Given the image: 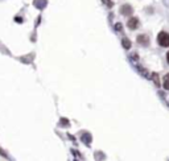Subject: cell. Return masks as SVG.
Here are the masks:
<instances>
[{
	"instance_id": "cell-1",
	"label": "cell",
	"mask_w": 169,
	"mask_h": 161,
	"mask_svg": "<svg viewBox=\"0 0 169 161\" xmlns=\"http://www.w3.org/2000/svg\"><path fill=\"white\" fill-rule=\"evenodd\" d=\"M157 42L160 46L163 48H168L169 46V33L165 31H161L157 34Z\"/></svg>"
},
{
	"instance_id": "cell-2",
	"label": "cell",
	"mask_w": 169,
	"mask_h": 161,
	"mask_svg": "<svg viewBox=\"0 0 169 161\" xmlns=\"http://www.w3.org/2000/svg\"><path fill=\"white\" fill-rule=\"evenodd\" d=\"M136 40H138L139 45H141V46H144V48L149 45V36L148 34H139Z\"/></svg>"
},
{
	"instance_id": "cell-3",
	"label": "cell",
	"mask_w": 169,
	"mask_h": 161,
	"mask_svg": "<svg viewBox=\"0 0 169 161\" xmlns=\"http://www.w3.org/2000/svg\"><path fill=\"white\" fill-rule=\"evenodd\" d=\"M139 25H140V21H139L138 17H131V19L128 20V23H127V27H128L129 29H138Z\"/></svg>"
},
{
	"instance_id": "cell-4",
	"label": "cell",
	"mask_w": 169,
	"mask_h": 161,
	"mask_svg": "<svg viewBox=\"0 0 169 161\" xmlns=\"http://www.w3.org/2000/svg\"><path fill=\"white\" fill-rule=\"evenodd\" d=\"M132 12H134V10H132V7L129 4H124V5L120 7V13L123 16H131Z\"/></svg>"
},
{
	"instance_id": "cell-5",
	"label": "cell",
	"mask_w": 169,
	"mask_h": 161,
	"mask_svg": "<svg viewBox=\"0 0 169 161\" xmlns=\"http://www.w3.org/2000/svg\"><path fill=\"white\" fill-rule=\"evenodd\" d=\"M82 141L84 143V144H87V145H90V143H91V135L89 132L83 133L82 135Z\"/></svg>"
},
{
	"instance_id": "cell-6",
	"label": "cell",
	"mask_w": 169,
	"mask_h": 161,
	"mask_svg": "<svg viewBox=\"0 0 169 161\" xmlns=\"http://www.w3.org/2000/svg\"><path fill=\"white\" fill-rule=\"evenodd\" d=\"M35 5L37 7L38 10H42L46 5V0H35Z\"/></svg>"
},
{
	"instance_id": "cell-7",
	"label": "cell",
	"mask_w": 169,
	"mask_h": 161,
	"mask_svg": "<svg viewBox=\"0 0 169 161\" xmlns=\"http://www.w3.org/2000/svg\"><path fill=\"white\" fill-rule=\"evenodd\" d=\"M163 86H164V89H165V90H169V73L164 75V78H163Z\"/></svg>"
},
{
	"instance_id": "cell-8",
	"label": "cell",
	"mask_w": 169,
	"mask_h": 161,
	"mask_svg": "<svg viewBox=\"0 0 169 161\" xmlns=\"http://www.w3.org/2000/svg\"><path fill=\"white\" fill-rule=\"evenodd\" d=\"M122 45H123V48H124V49L128 50L129 48H131V41H129L127 37H124V38L122 40Z\"/></svg>"
},
{
	"instance_id": "cell-9",
	"label": "cell",
	"mask_w": 169,
	"mask_h": 161,
	"mask_svg": "<svg viewBox=\"0 0 169 161\" xmlns=\"http://www.w3.org/2000/svg\"><path fill=\"white\" fill-rule=\"evenodd\" d=\"M115 31H116V32H122V31H123V25L120 24V23L115 24Z\"/></svg>"
},
{
	"instance_id": "cell-10",
	"label": "cell",
	"mask_w": 169,
	"mask_h": 161,
	"mask_svg": "<svg viewBox=\"0 0 169 161\" xmlns=\"http://www.w3.org/2000/svg\"><path fill=\"white\" fill-rule=\"evenodd\" d=\"M61 126H63V127H69V121H67V119H61Z\"/></svg>"
},
{
	"instance_id": "cell-11",
	"label": "cell",
	"mask_w": 169,
	"mask_h": 161,
	"mask_svg": "<svg viewBox=\"0 0 169 161\" xmlns=\"http://www.w3.org/2000/svg\"><path fill=\"white\" fill-rule=\"evenodd\" d=\"M102 1H103V3H106L108 7H112V1H110V0H102Z\"/></svg>"
},
{
	"instance_id": "cell-12",
	"label": "cell",
	"mask_w": 169,
	"mask_h": 161,
	"mask_svg": "<svg viewBox=\"0 0 169 161\" xmlns=\"http://www.w3.org/2000/svg\"><path fill=\"white\" fill-rule=\"evenodd\" d=\"M97 156H98V160H102V158H104V156L103 155H102V153H100V152H98V153H97Z\"/></svg>"
},
{
	"instance_id": "cell-13",
	"label": "cell",
	"mask_w": 169,
	"mask_h": 161,
	"mask_svg": "<svg viewBox=\"0 0 169 161\" xmlns=\"http://www.w3.org/2000/svg\"><path fill=\"white\" fill-rule=\"evenodd\" d=\"M163 4H164V7L169 8V0H163Z\"/></svg>"
},
{
	"instance_id": "cell-14",
	"label": "cell",
	"mask_w": 169,
	"mask_h": 161,
	"mask_svg": "<svg viewBox=\"0 0 169 161\" xmlns=\"http://www.w3.org/2000/svg\"><path fill=\"white\" fill-rule=\"evenodd\" d=\"M0 155L3 156V157H7V153H5V152H4V151H3V149H1V148H0Z\"/></svg>"
},
{
	"instance_id": "cell-15",
	"label": "cell",
	"mask_w": 169,
	"mask_h": 161,
	"mask_svg": "<svg viewBox=\"0 0 169 161\" xmlns=\"http://www.w3.org/2000/svg\"><path fill=\"white\" fill-rule=\"evenodd\" d=\"M16 21H17V23H21L22 19H20V17H16Z\"/></svg>"
},
{
	"instance_id": "cell-16",
	"label": "cell",
	"mask_w": 169,
	"mask_h": 161,
	"mask_svg": "<svg viewBox=\"0 0 169 161\" xmlns=\"http://www.w3.org/2000/svg\"><path fill=\"white\" fill-rule=\"evenodd\" d=\"M166 62H168V63H169V52L166 53Z\"/></svg>"
}]
</instances>
